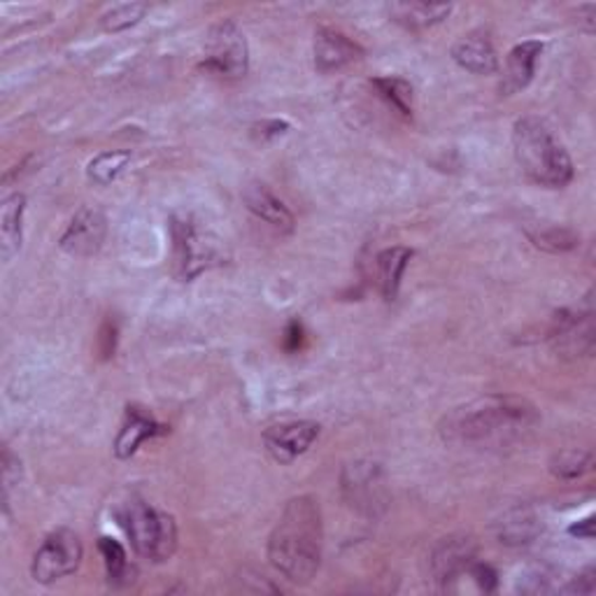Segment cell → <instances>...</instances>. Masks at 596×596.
<instances>
[{
  "mask_svg": "<svg viewBox=\"0 0 596 596\" xmlns=\"http://www.w3.org/2000/svg\"><path fill=\"white\" fill-rule=\"evenodd\" d=\"M82 540L71 530H57L49 534L33 557L31 573L42 585H52L73 575L82 564Z\"/></svg>",
  "mask_w": 596,
  "mask_h": 596,
  "instance_id": "8992f818",
  "label": "cell"
},
{
  "mask_svg": "<svg viewBox=\"0 0 596 596\" xmlns=\"http://www.w3.org/2000/svg\"><path fill=\"white\" fill-rule=\"evenodd\" d=\"M530 238L534 241L536 247L545 250V252H569L577 245V235L569 229H559V227H552V229H545L540 233H530Z\"/></svg>",
  "mask_w": 596,
  "mask_h": 596,
  "instance_id": "4316f807",
  "label": "cell"
},
{
  "mask_svg": "<svg viewBox=\"0 0 596 596\" xmlns=\"http://www.w3.org/2000/svg\"><path fill=\"white\" fill-rule=\"evenodd\" d=\"M569 534L571 536H577V538H592L594 536V518L589 515V518H585L583 522H577V524H573L571 526V530H569Z\"/></svg>",
  "mask_w": 596,
  "mask_h": 596,
  "instance_id": "1f68e13d",
  "label": "cell"
},
{
  "mask_svg": "<svg viewBox=\"0 0 596 596\" xmlns=\"http://www.w3.org/2000/svg\"><path fill=\"white\" fill-rule=\"evenodd\" d=\"M567 592H577V594H592L594 592V569H587L581 573L575 581L567 587Z\"/></svg>",
  "mask_w": 596,
  "mask_h": 596,
  "instance_id": "4dcf8cb0",
  "label": "cell"
},
{
  "mask_svg": "<svg viewBox=\"0 0 596 596\" xmlns=\"http://www.w3.org/2000/svg\"><path fill=\"white\" fill-rule=\"evenodd\" d=\"M540 534V522L530 508L508 510L499 522V538L506 545H526Z\"/></svg>",
  "mask_w": 596,
  "mask_h": 596,
  "instance_id": "44dd1931",
  "label": "cell"
},
{
  "mask_svg": "<svg viewBox=\"0 0 596 596\" xmlns=\"http://www.w3.org/2000/svg\"><path fill=\"white\" fill-rule=\"evenodd\" d=\"M325 524L317 499L296 497L287 501L268 538V559L289 583L308 585L321 564Z\"/></svg>",
  "mask_w": 596,
  "mask_h": 596,
  "instance_id": "6da1fadb",
  "label": "cell"
},
{
  "mask_svg": "<svg viewBox=\"0 0 596 596\" xmlns=\"http://www.w3.org/2000/svg\"><path fill=\"white\" fill-rule=\"evenodd\" d=\"M129 163H131L129 151H100L98 157H94L89 161L87 175L92 182H96L100 186H108L124 173Z\"/></svg>",
  "mask_w": 596,
  "mask_h": 596,
  "instance_id": "cb8c5ba5",
  "label": "cell"
},
{
  "mask_svg": "<svg viewBox=\"0 0 596 596\" xmlns=\"http://www.w3.org/2000/svg\"><path fill=\"white\" fill-rule=\"evenodd\" d=\"M319 436V424L301 419V422H284L272 424L264 431L266 452L276 459L278 464H292L294 459L311 450L313 442Z\"/></svg>",
  "mask_w": 596,
  "mask_h": 596,
  "instance_id": "8fae6325",
  "label": "cell"
},
{
  "mask_svg": "<svg viewBox=\"0 0 596 596\" xmlns=\"http://www.w3.org/2000/svg\"><path fill=\"white\" fill-rule=\"evenodd\" d=\"M114 345H117V327L112 325V321H106L104 329H100V336H98L100 356H104V360H110L112 352H114Z\"/></svg>",
  "mask_w": 596,
  "mask_h": 596,
  "instance_id": "f1b7e54d",
  "label": "cell"
},
{
  "mask_svg": "<svg viewBox=\"0 0 596 596\" xmlns=\"http://www.w3.org/2000/svg\"><path fill=\"white\" fill-rule=\"evenodd\" d=\"M362 57V47L350 40L345 33L319 28L315 36V68L319 73H333Z\"/></svg>",
  "mask_w": 596,
  "mask_h": 596,
  "instance_id": "4fadbf2b",
  "label": "cell"
},
{
  "mask_svg": "<svg viewBox=\"0 0 596 596\" xmlns=\"http://www.w3.org/2000/svg\"><path fill=\"white\" fill-rule=\"evenodd\" d=\"M413 259V250L408 247H389L378 254V284L385 301H394L399 296L403 272L408 261Z\"/></svg>",
  "mask_w": 596,
  "mask_h": 596,
  "instance_id": "ffe728a7",
  "label": "cell"
},
{
  "mask_svg": "<svg viewBox=\"0 0 596 596\" xmlns=\"http://www.w3.org/2000/svg\"><path fill=\"white\" fill-rule=\"evenodd\" d=\"M243 200L247 210L259 217L261 221H266L268 227H272L280 233H292L294 231V215L289 212V208L284 206V203L272 194L266 184L261 182H254L250 184L245 194H243Z\"/></svg>",
  "mask_w": 596,
  "mask_h": 596,
  "instance_id": "9a60e30c",
  "label": "cell"
},
{
  "mask_svg": "<svg viewBox=\"0 0 596 596\" xmlns=\"http://www.w3.org/2000/svg\"><path fill=\"white\" fill-rule=\"evenodd\" d=\"M200 68L221 77H243L250 68L245 33L233 22L212 26L206 42V59H203Z\"/></svg>",
  "mask_w": 596,
  "mask_h": 596,
  "instance_id": "52a82bcc",
  "label": "cell"
},
{
  "mask_svg": "<svg viewBox=\"0 0 596 596\" xmlns=\"http://www.w3.org/2000/svg\"><path fill=\"white\" fill-rule=\"evenodd\" d=\"M592 469V454L585 450H564L552 457L550 471L561 481H575Z\"/></svg>",
  "mask_w": 596,
  "mask_h": 596,
  "instance_id": "d4e9b609",
  "label": "cell"
},
{
  "mask_svg": "<svg viewBox=\"0 0 596 596\" xmlns=\"http://www.w3.org/2000/svg\"><path fill=\"white\" fill-rule=\"evenodd\" d=\"M98 550L104 555V564H106V573H108V583L112 587H126L133 583L135 569L129 564L126 550L119 545L114 538L104 536L98 540Z\"/></svg>",
  "mask_w": 596,
  "mask_h": 596,
  "instance_id": "7402d4cb",
  "label": "cell"
},
{
  "mask_svg": "<svg viewBox=\"0 0 596 596\" xmlns=\"http://www.w3.org/2000/svg\"><path fill=\"white\" fill-rule=\"evenodd\" d=\"M475 559V543L469 536L442 538L431 552V575L440 585H450L466 573Z\"/></svg>",
  "mask_w": 596,
  "mask_h": 596,
  "instance_id": "7c38bea8",
  "label": "cell"
},
{
  "mask_svg": "<svg viewBox=\"0 0 596 596\" xmlns=\"http://www.w3.org/2000/svg\"><path fill=\"white\" fill-rule=\"evenodd\" d=\"M373 87L387 100V104L401 112L403 117H413V84L403 77H376L373 80Z\"/></svg>",
  "mask_w": 596,
  "mask_h": 596,
  "instance_id": "603a6c76",
  "label": "cell"
},
{
  "mask_svg": "<svg viewBox=\"0 0 596 596\" xmlns=\"http://www.w3.org/2000/svg\"><path fill=\"white\" fill-rule=\"evenodd\" d=\"M389 16L397 24L413 28V31H422L440 24L442 20H448L452 5L446 3H391L389 8Z\"/></svg>",
  "mask_w": 596,
  "mask_h": 596,
  "instance_id": "d6986e66",
  "label": "cell"
},
{
  "mask_svg": "<svg viewBox=\"0 0 596 596\" xmlns=\"http://www.w3.org/2000/svg\"><path fill=\"white\" fill-rule=\"evenodd\" d=\"M343 494L352 508L360 513L373 515L378 508H385V485L378 464L354 462L343 471Z\"/></svg>",
  "mask_w": 596,
  "mask_h": 596,
  "instance_id": "9c48e42d",
  "label": "cell"
},
{
  "mask_svg": "<svg viewBox=\"0 0 596 596\" xmlns=\"http://www.w3.org/2000/svg\"><path fill=\"white\" fill-rule=\"evenodd\" d=\"M163 431H166V427H161V424L155 417H151L149 413H145L143 408L129 405L122 429H119L117 440H114L117 459H131L135 452H138V448L143 446L145 440L155 438Z\"/></svg>",
  "mask_w": 596,
  "mask_h": 596,
  "instance_id": "5bb4252c",
  "label": "cell"
},
{
  "mask_svg": "<svg viewBox=\"0 0 596 596\" xmlns=\"http://www.w3.org/2000/svg\"><path fill=\"white\" fill-rule=\"evenodd\" d=\"M147 12L145 3H122L108 10L104 16H100V26H104L108 33H119L126 31L131 26L138 24Z\"/></svg>",
  "mask_w": 596,
  "mask_h": 596,
  "instance_id": "484cf974",
  "label": "cell"
},
{
  "mask_svg": "<svg viewBox=\"0 0 596 596\" xmlns=\"http://www.w3.org/2000/svg\"><path fill=\"white\" fill-rule=\"evenodd\" d=\"M170 233H173V257L175 272L184 282H192L200 272L221 264V247L212 235L198 231L190 219L170 221Z\"/></svg>",
  "mask_w": 596,
  "mask_h": 596,
  "instance_id": "5b68a950",
  "label": "cell"
},
{
  "mask_svg": "<svg viewBox=\"0 0 596 596\" xmlns=\"http://www.w3.org/2000/svg\"><path fill=\"white\" fill-rule=\"evenodd\" d=\"M540 54H543V42L540 40H524V42H520V45H515L513 49H510L508 61H506L503 84H501V92L506 96L518 94V92L530 87Z\"/></svg>",
  "mask_w": 596,
  "mask_h": 596,
  "instance_id": "2e32d148",
  "label": "cell"
},
{
  "mask_svg": "<svg viewBox=\"0 0 596 596\" xmlns=\"http://www.w3.org/2000/svg\"><path fill=\"white\" fill-rule=\"evenodd\" d=\"M26 210V196L24 194H12L3 200V212H0V250H3V261H12L14 254L22 250V221Z\"/></svg>",
  "mask_w": 596,
  "mask_h": 596,
  "instance_id": "ac0fdd59",
  "label": "cell"
},
{
  "mask_svg": "<svg viewBox=\"0 0 596 596\" xmlns=\"http://www.w3.org/2000/svg\"><path fill=\"white\" fill-rule=\"evenodd\" d=\"M538 422L536 408L520 397H485L457 408L440 424V434L459 446H506Z\"/></svg>",
  "mask_w": 596,
  "mask_h": 596,
  "instance_id": "7a4b0ae2",
  "label": "cell"
},
{
  "mask_svg": "<svg viewBox=\"0 0 596 596\" xmlns=\"http://www.w3.org/2000/svg\"><path fill=\"white\" fill-rule=\"evenodd\" d=\"M513 149L518 166L532 182L561 190L573 180V163L548 124L536 117H524L513 129Z\"/></svg>",
  "mask_w": 596,
  "mask_h": 596,
  "instance_id": "3957f363",
  "label": "cell"
},
{
  "mask_svg": "<svg viewBox=\"0 0 596 596\" xmlns=\"http://www.w3.org/2000/svg\"><path fill=\"white\" fill-rule=\"evenodd\" d=\"M282 345L287 352H299L303 348V325L299 319H292L284 329V338H282Z\"/></svg>",
  "mask_w": 596,
  "mask_h": 596,
  "instance_id": "83f0119b",
  "label": "cell"
},
{
  "mask_svg": "<svg viewBox=\"0 0 596 596\" xmlns=\"http://www.w3.org/2000/svg\"><path fill=\"white\" fill-rule=\"evenodd\" d=\"M254 131L261 133V141L266 138H278V135L289 131L287 122H278V119H272V122H261L259 126H254Z\"/></svg>",
  "mask_w": 596,
  "mask_h": 596,
  "instance_id": "f546056e",
  "label": "cell"
},
{
  "mask_svg": "<svg viewBox=\"0 0 596 596\" xmlns=\"http://www.w3.org/2000/svg\"><path fill=\"white\" fill-rule=\"evenodd\" d=\"M594 16H596V8L594 5H581V8H577V22L585 24L587 33L594 31Z\"/></svg>",
  "mask_w": 596,
  "mask_h": 596,
  "instance_id": "d6a6232c",
  "label": "cell"
},
{
  "mask_svg": "<svg viewBox=\"0 0 596 596\" xmlns=\"http://www.w3.org/2000/svg\"><path fill=\"white\" fill-rule=\"evenodd\" d=\"M550 345L559 356L577 360V356H589L594 352V317L587 313H569L561 311L552 319Z\"/></svg>",
  "mask_w": 596,
  "mask_h": 596,
  "instance_id": "ba28073f",
  "label": "cell"
},
{
  "mask_svg": "<svg viewBox=\"0 0 596 596\" xmlns=\"http://www.w3.org/2000/svg\"><path fill=\"white\" fill-rule=\"evenodd\" d=\"M119 522H122L124 532L138 557L161 564V561L175 555L178 524L173 515H168L163 510H157L155 506H149L141 499H133L119 510Z\"/></svg>",
  "mask_w": 596,
  "mask_h": 596,
  "instance_id": "277c9868",
  "label": "cell"
},
{
  "mask_svg": "<svg viewBox=\"0 0 596 596\" xmlns=\"http://www.w3.org/2000/svg\"><path fill=\"white\" fill-rule=\"evenodd\" d=\"M452 59L475 75H494L499 71V57L491 40L483 33H469L452 47Z\"/></svg>",
  "mask_w": 596,
  "mask_h": 596,
  "instance_id": "e0dca14e",
  "label": "cell"
},
{
  "mask_svg": "<svg viewBox=\"0 0 596 596\" xmlns=\"http://www.w3.org/2000/svg\"><path fill=\"white\" fill-rule=\"evenodd\" d=\"M108 233V219L98 208L84 206L75 212L71 224L61 235V250L71 254V257H94V254L104 247Z\"/></svg>",
  "mask_w": 596,
  "mask_h": 596,
  "instance_id": "30bf717a",
  "label": "cell"
}]
</instances>
